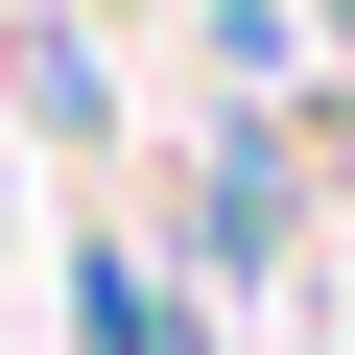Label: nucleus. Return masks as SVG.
I'll use <instances>...</instances> for the list:
<instances>
[{
    "label": "nucleus",
    "mask_w": 355,
    "mask_h": 355,
    "mask_svg": "<svg viewBox=\"0 0 355 355\" xmlns=\"http://www.w3.org/2000/svg\"><path fill=\"white\" fill-rule=\"evenodd\" d=\"M71 331H95V355H190V284H142V261H71Z\"/></svg>",
    "instance_id": "obj_1"
}]
</instances>
